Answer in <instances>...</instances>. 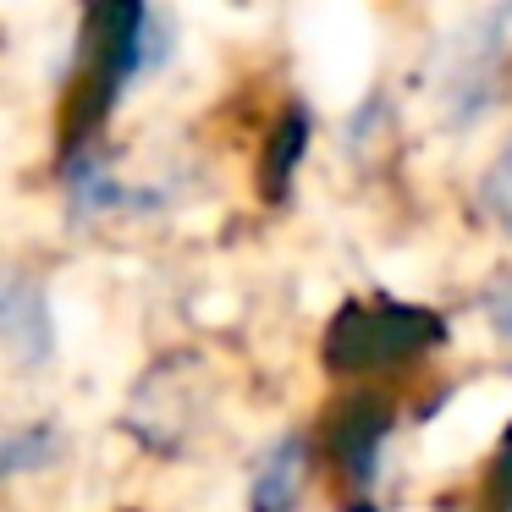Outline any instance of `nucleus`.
Wrapping results in <instances>:
<instances>
[{"label":"nucleus","mask_w":512,"mask_h":512,"mask_svg":"<svg viewBox=\"0 0 512 512\" xmlns=\"http://www.w3.org/2000/svg\"><path fill=\"white\" fill-rule=\"evenodd\" d=\"M61 457V430L50 419H34V424H17L6 441H0V474L6 479H23L34 468H50Z\"/></svg>","instance_id":"10"},{"label":"nucleus","mask_w":512,"mask_h":512,"mask_svg":"<svg viewBox=\"0 0 512 512\" xmlns=\"http://www.w3.org/2000/svg\"><path fill=\"white\" fill-rule=\"evenodd\" d=\"M171 23L149 6H89L83 12V78H78V127L72 144H89L94 122L122 100V89H133L144 72L171 61Z\"/></svg>","instance_id":"1"},{"label":"nucleus","mask_w":512,"mask_h":512,"mask_svg":"<svg viewBox=\"0 0 512 512\" xmlns=\"http://www.w3.org/2000/svg\"><path fill=\"white\" fill-rule=\"evenodd\" d=\"M0 342L17 369L56 364V320H50V292L28 270H6L0 281Z\"/></svg>","instance_id":"5"},{"label":"nucleus","mask_w":512,"mask_h":512,"mask_svg":"<svg viewBox=\"0 0 512 512\" xmlns=\"http://www.w3.org/2000/svg\"><path fill=\"white\" fill-rule=\"evenodd\" d=\"M490 501H496V512H512V430H507V446L496 452V463H490Z\"/></svg>","instance_id":"13"},{"label":"nucleus","mask_w":512,"mask_h":512,"mask_svg":"<svg viewBox=\"0 0 512 512\" xmlns=\"http://www.w3.org/2000/svg\"><path fill=\"white\" fill-rule=\"evenodd\" d=\"M391 424H397V413H391L386 402H375V397H353L331 419V457H336V468H342L347 490H353L358 501L375 490L380 452H386V441H391Z\"/></svg>","instance_id":"6"},{"label":"nucleus","mask_w":512,"mask_h":512,"mask_svg":"<svg viewBox=\"0 0 512 512\" xmlns=\"http://www.w3.org/2000/svg\"><path fill=\"white\" fill-rule=\"evenodd\" d=\"M485 320L512 342V270H507V276H496V281L485 287Z\"/></svg>","instance_id":"12"},{"label":"nucleus","mask_w":512,"mask_h":512,"mask_svg":"<svg viewBox=\"0 0 512 512\" xmlns=\"http://www.w3.org/2000/svg\"><path fill=\"white\" fill-rule=\"evenodd\" d=\"M61 193H67V210L72 221H100L111 210H155L160 193H144V188H127V182L111 177L105 166V149L94 144H72L67 149V166H61Z\"/></svg>","instance_id":"7"},{"label":"nucleus","mask_w":512,"mask_h":512,"mask_svg":"<svg viewBox=\"0 0 512 512\" xmlns=\"http://www.w3.org/2000/svg\"><path fill=\"white\" fill-rule=\"evenodd\" d=\"M303 485H309V441L287 430L259 452L254 479H248V512H298Z\"/></svg>","instance_id":"8"},{"label":"nucleus","mask_w":512,"mask_h":512,"mask_svg":"<svg viewBox=\"0 0 512 512\" xmlns=\"http://www.w3.org/2000/svg\"><path fill=\"white\" fill-rule=\"evenodd\" d=\"M309 133H314V111H309V105H292V111L276 122V133H270V144H265V177H259L270 199H281L287 182L298 177V160L309 155Z\"/></svg>","instance_id":"9"},{"label":"nucleus","mask_w":512,"mask_h":512,"mask_svg":"<svg viewBox=\"0 0 512 512\" xmlns=\"http://www.w3.org/2000/svg\"><path fill=\"white\" fill-rule=\"evenodd\" d=\"M193 419H199V397L188 391V364H155L138 386L133 408H127V424L138 430V441L149 452H188Z\"/></svg>","instance_id":"4"},{"label":"nucleus","mask_w":512,"mask_h":512,"mask_svg":"<svg viewBox=\"0 0 512 512\" xmlns=\"http://www.w3.org/2000/svg\"><path fill=\"white\" fill-rule=\"evenodd\" d=\"M507 23L512 12H490L463 23L452 39L441 45V105L452 111L457 127L479 122L490 105L501 100V78H507Z\"/></svg>","instance_id":"3"},{"label":"nucleus","mask_w":512,"mask_h":512,"mask_svg":"<svg viewBox=\"0 0 512 512\" xmlns=\"http://www.w3.org/2000/svg\"><path fill=\"white\" fill-rule=\"evenodd\" d=\"M479 199H485L490 221L512 237V138L501 144V155L485 166V182H479Z\"/></svg>","instance_id":"11"},{"label":"nucleus","mask_w":512,"mask_h":512,"mask_svg":"<svg viewBox=\"0 0 512 512\" xmlns=\"http://www.w3.org/2000/svg\"><path fill=\"white\" fill-rule=\"evenodd\" d=\"M441 342H446V320L435 309L402 298H364L336 309L320 347L331 375H375V369L413 364Z\"/></svg>","instance_id":"2"}]
</instances>
